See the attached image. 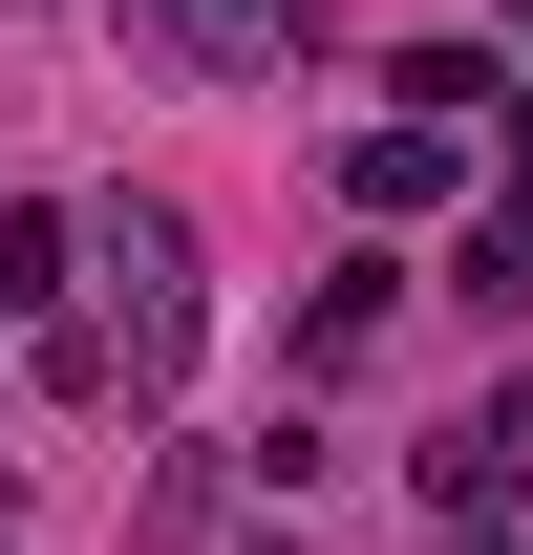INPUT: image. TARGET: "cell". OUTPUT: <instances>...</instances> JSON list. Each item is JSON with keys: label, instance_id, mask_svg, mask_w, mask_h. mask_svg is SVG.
<instances>
[{"label": "cell", "instance_id": "obj_4", "mask_svg": "<svg viewBox=\"0 0 533 555\" xmlns=\"http://www.w3.org/2000/svg\"><path fill=\"white\" fill-rule=\"evenodd\" d=\"M448 171H469L448 129H363V150H341V193H363V214H427V193H448Z\"/></svg>", "mask_w": 533, "mask_h": 555}, {"label": "cell", "instance_id": "obj_3", "mask_svg": "<svg viewBox=\"0 0 533 555\" xmlns=\"http://www.w3.org/2000/svg\"><path fill=\"white\" fill-rule=\"evenodd\" d=\"M512 449L533 427H448V449H427V534H491V513H512Z\"/></svg>", "mask_w": 533, "mask_h": 555}, {"label": "cell", "instance_id": "obj_5", "mask_svg": "<svg viewBox=\"0 0 533 555\" xmlns=\"http://www.w3.org/2000/svg\"><path fill=\"white\" fill-rule=\"evenodd\" d=\"M65 257H86V235L22 193V214H0V321H65Z\"/></svg>", "mask_w": 533, "mask_h": 555}, {"label": "cell", "instance_id": "obj_2", "mask_svg": "<svg viewBox=\"0 0 533 555\" xmlns=\"http://www.w3.org/2000/svg\"><path fill=\"white\" fill-rule=\"evenodd\" d=\"M150 43H171L193 86H257V65H299V43H321V0H150Z\"/></svg>", "mask_w": 533, "mask_h": 555}, {"label": "cell", "instance_id": "obj_7", "mask_svg": "<svg viewBox=\"0 0 533 555\" xmlns=\"http://www.w3.org/2000/svg\"><path fill=\"white\" fill-rule=\"evenodd\" d=\"M448 278L491 299V321H533V214H469V257H448Z\"/></svg>", "mask_w": 533, "mask_h": 555}, {"label": "cell", "instance_id": "obj_6", "mask_svg": "<svg viewBox=\"0 0 533 555\" xmlns=\"http://www.w3.org/2000/svg\"><path fill=\"white\" fill-rule=\"evenodd\" d=\"M363 343H385V257H341V278H321V321H299V363H363Z\"/></svg>", "mask_w": 533, "mask_h": 555}, {"label": "cell", "instance_id": "obj_1", "mask_svg": "<svg viewBox=\"0 0 533 555\" xmlns=\"http://www.w3.org/2000/svg\"><path fill=\"white\" fill-rule=\"evenodd\" d=\"M86 257H107V321H129V385H171V363H193V214H107Z\"/></svg>", "mask_w": 533, "mask_h": 555}]
</instances>
